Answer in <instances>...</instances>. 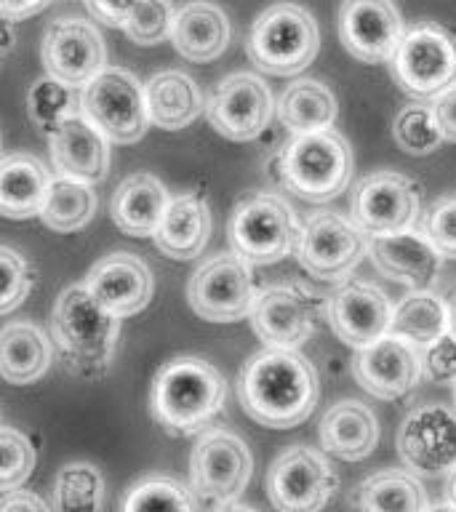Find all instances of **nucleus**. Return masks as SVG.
Returning <instances> with one entry per match:
<instances>
[{"instance_id":"f257e3e1","label":"nucleus","mask_w":456,"mask_h":512,"mask_svg":"<svg viewBox=\"0 0 456 512\" xmlns=\"http://www.w3.org/2000/svg\"><path fill=\"white\" fill-rule=\"evenodd\" d=\"M320 398L318 371L299 350L264 347L243 363L238 400L248 419L270 430H288L310 419Z\"/></svg>"},{"instance_id":"f03ea898","label":"nucleus","mask_w":456,"mask_h":512,"mask_svg":"<svg viewBox=\"0 0 456 512\" xmlns=\"http://www.w3.org/2000/svg\"><path fill=\"white\" fill-rule=\"evenodd\" d=\"M227 400L222 371L195 355L163 363L152 379L150 411L168 435H195L214 422Z\"/></svg>"},{"instance_id":"7ed1b4c3","label":"nucleus","mask_w":456,"mask_h":512,"mask_svg":"<svg viewBox=\"0 0 456 512\" xmlns=\"http://www.w3.org/2000/svg\"><path fill=\"white\" fill-rule=\"evenodd\" d=\"M120 320L104 310L83 283L67 286L51 312V342L64 366L80 379L107 374L118 347Z\"/></svg>"},{"instance_id":"20e7f679","label":"nucleus","mask_w":456,"mask_h":512,"mask_svg":"<svg viewBox=\"0 0 456 512\" xmlns=\"http://www.w3.org/2000/svg\"><path fill=\"white\" fill-rule=\"evenodd\" d=\"M355 155L339 131L291 136L275 158L280 187L307 203H328L350 187Z\"/></svg>"},{"instance_id":"39448f33","label":"nucleus","mask_w":456,"mask_h":512,"mask_svg":"<svg viewBox=\"0 0 456 512\" xmlns=\"http://www.w3.org/2000/svg\"><path fill=\"white\" fill-rule=\"evenodd\" d=\"M246 51L256 70L291 78L307 70L320 51L315 16L299 3H275L256 16L248 32Z\"/></svg>"},{"instance_id":"423d86ee","label":"nucleus","mask_w":456,"mask_h":512,"mask_svg":"<svg viewBox=\"0 0 456 512\" xmlns=\"http://www.w3.org/2000/svg\"><path fill=\"white\" fill-rule=\"evenodd\" d=\"M302 224L286 198L275 192H254L235 206L227 224L232 254L251 267H264L296 251Z\"/></svg>"},{"instance_id":"0eeeda50","label":"nucleus","mask_w":456,"mask_h":512,"mask_svg":"<svg viewBox=\"0 0 456 512\" xmlns=\"http://www.w3.org/2000/svg\"><path fill=\"white\" fill-rule=\"evenodd\" d=\"M392 78L416 102L435 99L456 86V35L435 22H416L390 59Z\"/></svg>"},{"instance_id":"6e6552de","label":"nucleus","mask_w":456,"mask_h":512,"mask_svg":"<svg viewBox=\"0 0 456 512\" xmlns=\"http://www.w3.org/2000/svg\"><path fill=\"white\" fill-rule=\"evenodd\" d=\"M80 115L107 139L115 144L139 142L147 128V99L144 83L134 72L123 67H107L96 75L78 99Z\"/></svg>"},{"instance_id":"1a4fd4ad","label":"nucleus","mask_w":456,"mask_h":512,"mask_svg":"<svg viewBox=\"0 0 456 512\" xmlns=\"http://www.w3.org/2000/svg\"><path fill=\"white\" fill-rule=\"evenodd\" d=\"M294 254L310 278L342 283L368 254V235L339 211H315L302 224Z\"/></svg>"},{"instance_id":"9d476101","label":"nucleus","mask_w":456,"mask_h":512,"mask_svg":"<svg viewBox=\"0 0 456 512\" xmlns=\"http://www.w3.org/2000/svg\"><path fill=\"white\" fill-rule=\"evenodd\" d=\"M350 219L368 238L414 230L422 219L419 184L398 171L363 176L350 192Z\"/></svg>"},{"instance_id":"9b49d317","label":"nucleus","mask_w":456,"mask_h":512,"mask_svg":"<svg viewBox=\"0 0 456 512\" xmlns=\"http://www.w3.org/2000/svg\"><path fill=\"white\" fill-rule=\"evenodd\" d=\"M326 302L304 283H278L256 291L251 328L272 350H299L312 334Z\"/></svg>"},{"instance_id":"f8f14e48","label":"nucleus","mask_w":456,"mask_h":512,"mask_svg":"<svg viewBox=\"0 0 456 512\" xmlns=\"http://www.w3.org/2000/svg\"><path fill=\"white\" fill-rule=\"evenodd\" d=\"M256 286L251 267L232 251L216 254L192 272L187 302L208 323H235L251 315Z\"/></svg>"},{"instance_id":"ddd939ff","label":"nucleus","mask_w":456,"mask_h":512,"mask_svg":"<svg viewBox=\"0 0 456 512\" xmlns=\"http://www.w3.org/2000/svg\"><path fill=\"white\" fill-rule=\"evenodd\" d=\"M336 488V470L310 446L286 448L267 470V496L278 512H320Z\"/></svg>"},{"instance_id":"4468645a","label":"nucleus","mask_w":456,"mask_h":512,"mask_svg":"<svg viewBox=\"0 0 456 512\" xmlns=\"http://www.w3.org/2000/svg\"><path fill=\"white\" fill-rule=\"evenodd\" d=\"M254 472L246 440L230 430H208L190 454V486L208 502H238Z\"/></svg>"},{"instance_id":"2eb2a0df","label":"nucleus","mask_w":456,"mask_h":512,"mask_svg":"<svg viewBox=\"0 0 456 512\" xmlns=\"http://www.w3.org/2000/svg\"><path fill=\"white\" fill-rule=\"evenodd\" d=\"M275 115L270 86L254 72H232L219 80L206 102V118L230 142H251Z\"/></svg>"},{"instance_id":"dca6fc26","label":"nucleus","mask_w":456,"mask_h":512,"mask_svg":"<svg viewBox=\"0 0 456 512\" xmlns=\"http://www.w3.org/2000/svg\"><path fill=\"white\" fill-rule=\"evenodd\" d=\"M40 59L48 78L67 88H86L99 72L107 70V46L94 24L70 16L48 24L40 43Z\"/></svg>"},{"instance_id":"f3484780","label":"nucleus","mask_w":456,"mask_h":512,"mask_svg":"<svg viewBox=\"0 0 456 512\" xmlns=\"http://www.w3.org/2000/svg\"><path fill=\"white\" fill-rule=\"evenodd\" d=\"M398 454L419 475L456 470V414L438 403L416 406L398 430Z\"/></svg>"},{"instance_id":"a211bd4d","label":"nucleus","mask_w":456,"mask_h":512,"mask_svg":"<svg viewBox=\"0 0 456 512\" xmlns=\"http://www.w3.org/2000/svg\"><path fill=\"white\" fill-rule=\"evenodd\" d=\"M328 326L347 347L363 350L390 334L392 302L382 288L366 280H342L326 299Z\"/></svg>"},{"instance_id":"6ab92c4d","label":"nucleus","mask_w":456,"mask_h":512,"mask_svg":"<svg viewBox=\"0 0 456 512\" xmlns=\"http://www.w3.org/2000/svg\"><path fill=\"white\" fill-rule=\"evenodd\" d=\"M406 32L392 0H342L339 40L344 51L363 64L390 62Z\"/></svg>"},{"instance_id":"aec40b11","label":"nucleus","mask_w":456,"mask_h":512,"mask_svg":"<svg viewBox=\"0 0 456 512\" xmlns=\"http://www.w3.org/2000/svg\"><path fill=\"white\" fill-rule=\"evenodd\" d=\"M355 382L379 400H398L422 379V350L406 339L387 334L358 350L352 360Z\"/></svg>"},{"instance_id":"412c9836","label":"nucleus","mask_w":456,"mask_h":512,"mask_svg":"<svg viewBox=\"0 0 456 512\" xmlns=\"http://www.w3.org/2000/svg\"><path fill=\"white\" fill-rule=\"evenodd\" d=\"M83 286L104 310L123 320L142 312L150 304L155 280L144 259L128 251H115L88 270Z\"/></svg>"},{"instance_id":"4be33fe9","label":"nucleus","mask_w":456,"mask_h":512,"mask_svg":"<svg viewBox=\"0 0 456 512\" xmlns=\"http://www.w3.org/2000/svg\"><path fill=\"white\" fill-rule=\"evenodd\" d=\"M368 256L382 278L395 280L411 291H432L443 264V256L416 227L395 235L368 238Z\"/></svg>"},{"instance_id":"5701e85b","label":"nucleus","mask_w":456,"mask_h":512,"mask_svg":"<svg viewBox=\"0 0 456 512\" xmlns=\"http://www.w3.org/2000/svg\"><path fill=\"white\" fill-rule=\"evenodd\" d=\"M48 147L56 176L94 187L110 174V142L80 112L64 118L48 134Z\"/></svg>"},{"instance_id":"b1692460","label":"nucleus","mask_w":456,"mask_h":512,"mask_svg":"<svg viewBox=\"0 0 456 512\" xmlns=\"http://www.w3.org/2000/svg\"><path fill=\"white\" fill-rule=\"evenodd\" d=\"M230 35V19L222 8L208 0H192L174 14L168 38L184 59L206 64L227 51Z\"/></svg>"},{"instance_id":"393cba45","label":"nucleus","mask_w":456,"mask_h":512,"mask_svg":"<svg viewBox=\"0 0 456 512\" xmlns=\"http://www.w3.org/2000/svg\"><path fill=\"white\" fill-rule=\"evenodd\" d=\"M211 235V211L198 192H182L168 200L163 219L155 230V246L171 259L187 262L200 256Z\"/></svg>"},{"instance_id":"a878e982","label":"nucleus","mask_w":456,"mask_h":512,"mask_svg":"<svg viewBox=\"0 0 456 512\" xmlns=\"http://www.w3.org/2000/svg\"><path fill=\"white\" fill-rule=\"evenodd\" d=\"M379 443V422L360 400H339L320 419V446L342 462L366 459Z\"/></svg>"},{"instance_id":"bb28decb","label":"nucleus","mask_w":456,"mask_h":512,"mask_svg":"<svg viewBox=\"0 0 456 512\" xmlns=\"http://www.w3.org/2000/svg\"><path fill=\"white\" fill-rule=\"evenodd\" d=\"M168 190L158 176L131 174L112 192L110 214L120 232L131 238H152L166 211Z\"/></svg>"},{"instance_id":"cd10ccee","label":"nucleus","mask_w":456,"mask_h":512,"mask_svg":"<svg viewBox=\"0 0 456 512\" xmlns=\"http://www.w3.org/2000/svg\"><path fill=\"white\" fill-rule=\"evenodd\" d=\"M51 171L30 152L0 158V216L32 219L40 216L51 187Z\"/></svg>"},{"instance_id":"c85d7f7f","label":"nucleus","mask_w":456,"mask_h":512,"mask_svg":"<svg viewBox=\"0 0 456 512\" xmlns=\"http://www.w3.org/2000/svg\"><path fill=\"white\" fill-rule=\"evenodd\" d=\"M147 115L152 126L163 131H179L190 126L206 110L198 83L182 70H163L144 83Z\"/></svg>"},{"instance_id":"c756f323","label":"nucleus","mask_w":456,"mask_h":512,"mask_svg":"<svg viewBox=\"0 0 456 512\" xmlns=\"http://www.w3.org/2000/svg\"><path fill=\"white\" fill-rule=\"evenodd\" d=\"M51 366V339L30 320H14L0 328V379L8 384H32Z\"/></svg>"},{"instance_id":"7c9ffc66","label":"nucleus","mask_w":456,"mask_h":512,"mask_svg":"<svg viewBox=\"0 0 456 512\" xmlns=\"http://www.w3.org/2000/svg\"><path fill=\"white\" fill-rule=\"evenodd\" d=\"M278 120L291 134H315L334 128L339 107H336L334 91L320 80L302 78L280 94L275 104Z\"/></svg>"},{"instance_id":"2f4dec72","label":"nucleus","mask_w":456,"mask_h":512,"mask_svg":"<svg viewBox=\"0 0 456 512\" xmlns=\"http://www.w3.org/2000/svg\"><path fill=\"white\" fill-rule=\"evenodd\" d=\"M358 512H427V491L406 470H382L368 475L355 496Z\"/></svg>"},{"instance_id":"473e14b6","label":"nucleus","mask_w":456,"mask_h":512,"mask_svg":"<svg viewBox=\"0 0 456 512\" xmlns=\"http://www.w3.org/2000/svg\"><path fill=\"white\" fill-rule=\"evenodd\" d=\"M390 334L424 350L448 334V312L443 296L432 291H411L392 307Z\"/></svg>"},{"instance_id":"72a5a7b5","label":"nucleus","mask_w":456,"mask_h":512,"mask_svg":"<svg viewBox=\"0 0 456 512\" xmlns=\"http://www.w3.org/2000/svg\"><path fill=\"white\" fill-rule=\"evenodd\" d=\"M96 206H99V200H96L94 187L72 182V179H64V176H54L51 187H48L43 211H40V219H43L48 230L78 232L94 219Z\"/></svg>"},{"instance_id":"f704fd0d","label":"nucleus","mask_w":456,"mask_h":512,"mask_svg":"<svg viewBox=\"0 0 456 512\" xmlns=\"http://www.w3.org/2000/svg\"><path fill=\"white\" fill-rule=\"evenodd\" d=\"M56 512H102L104 478L91 462L64 464L54 480Z\"/></svg>"},{"instance_id":"c9c22d12","label":"nucleus","mask_w":456,"mask_h":512,"mask_svg":"<svg viewBox=\"0 0 456 512\" xmlns=\"http://www.w3.org/2000/svg\"><path fill=\"white\" fill-rule=\"evenodd\" d=\"M120 512H198V507L192 488L166 475H152L128 488Z\"/></svg>"},{"instance_id":"e433bc0d","label":"nucleus","mask_w":456,"mask_h":512,"mask_svg":"<svg viewBox=\"0 0 456 512\" xmlns=\"http://www.w3.org/2000/svg\"><path fill=\"white\" fill-rule=\"evenodd\" d=\"M392 136L400 150L408 155H430L440 147L443 134H440L438 118L432 112V104L411 102L400 107V112L392 120Z\"/></svg>"},{"instance_id":"4c0bfd02","label":"nucleus","mask_w":456,"mask_h":512,"mask_svg":"<svg viewBox=\"0 0 456 512\" xmlns=\"http://www.w3.org/2000/svg\"><path fill=\"white\" fill-rule=\"evenodd\" d=\"M27 112L32 123L48 136L64 118L80 112V104L72 88L54 78H40L27 91Z\"/></svg>"},{"instance_id":"58836bf2","label":"nucleus","mask_w":456,"mask_h":512,"mask_svg":"<svg viewBox=\"0 0 456 512\" xmlns=\"http://www.w3.org/2000/svg\"><path fill=\"white\" fill-rule=\"evenodd\" d=\"M35 470V446L22 430L0 424V491H16Z\"/></svg>"},{"instance_id":"ea45409f","label":"nucleus","mask_w":456,"mask_h":512,"mask_svg":"<svg viewBox=\"0 0 456 512\" xmlns=\"http://www.w3.org/2000/svg\"><path fill=\"white\" fill-rule=\"evenodd\" d=\"M174 8L171 0H136L134 11L120 30L139 46H155L171 35Z\"/></svg>"},{"instance_id":"a19ab883","label":"nucleus","mask_w":456,"mask_h":512,"mask_svg":"<svg viewBox=\"0 0 456 512\" xmlns=\"http://www.w3.org/2000/svg\"><path fill=\"white\" fill-rule=\"evenodd\" d=\"M32 288L30 264L19 251L0 246V315L14 312Z\"/></svg>"},{"instance_id":"79ce46f5","label":"nucleus","mask_w":456,"mask_h":512,"mask_svg":"<svg viewBox=\"0 0 456 512\" xmlns=\"http://www.w3.org/2000/svg\"><path fill=\"white\" fill-rule=\"evenodd\" d=\"M422 232L440 256L456 259V195L435 200L422 214Z\"/></svg>"},{"instance_id":"37998d69","label":"nucleus","mask_w":456,"mask_h":512,"mask_svg":"<svg viewBox=\"0 0 456 512\" xmlns=\"http://www.w3.org/2000/svg\"><path fill=\"white\" fill-rule=\"evenodd\" d=\"M422 376L438 384L456 382V339L451 334H443L438 342L422 350Z\"/></svg>"},{"instance_id":"c03bdc74","label":"nucleus","mask_w":456,"mask_h":512,"mask_svg":"<svg viewBox=\"0 0 456 512\" xmlns=\"http://www.w3.org/2000/svg\"><path fill=\"white\" fill-rule=\"evenodd\" d=\"M134 6L136 0H86L88 14L110 27H123Z\"/></svg>"},{"instance_id":"a18cd8bd","label":"nucleus","mask_w":456,"mask_h":512,"mask_svg":"<svg viewBox=\"0 0 456 512\" xmlns=\"http://www.w3.org/2000/svg\"><path fill=\"white\" fill-rule=\"evenodd\" d=\"M432 112H435V118H438L443 139L456 142V86L446 88L443 94L432 99Z\"/></svg>"},{"instance_id":"49530a36","label":"nucleus","mask_w":456,"mask_h":512,"mask_svg":"<svg viewBox=\"0 0 456 512\" xmlns=\"http://www.w3.org/2000/svg\"><path fill=\"white\" fill-rule=\"evenodd\" d=\"M0 512H51L48 504L40 499L38 494L32 491H8L3 499H0Z\"/></svg>"},{"instance_id":"de8ad7c7","label":"nucleus","mask_w":456,"mask_h":512,"mask_svg":"<svg viewBox=\"0 0 456 512\" xmlns=\"http://www.w3.org/2000/svg\"><path fill=\"white\" fill-rule=\"evenodd\" d=\"M54 0H0V19L6 22H22L27 16L40 14Z\"/></svg>"},{"instance_id":"09e8293b","label":"nucleus","mask_w":456,"mask_h":512,"mask_svg":"<svg viewBox=\"0 0 456 512\" xmlns=\"http://www.w3.org/2000/svg\"><path fill=\"white\" fill-rule=\"evenodd\" d=\"M443 302H446V312H448V334L456 339V283L448 288V294L443 296Z\"/></svg>"},{"instance_id":"8fccbe9b","label":"nucleus","mask_w":456,"mask_h":512,"mask_svg":"<svg viewBox=\"0 0 456 512\" xmlns=\"http://www.w3.org/2000/svg\"><path fill=\"white\" fill-rule=\"evenodd\" d=\"M14 22H6V19H0V54H8L11 48H14Z\"/></svg>"},{"instance_id":"3c124183","label":"nucleus","mask_w":456,"mask_h":512,"mask_svg":"<svg viewBox=\"0 0 456 512\" xmlns=\"http://www.w3.org/2000/svg\"><path fill=\"white\" fill-rule=\"evenodd\" d=\"M214 512H259L254 507H248V504H240V502H227V504H219Z\"/></svg>"},{"instance_id":"603ef678","label":"nucleus","mask_w":456,"mask_h":512,"mask_svg":"<svg viewBox=\"0 0 456 512\" xmlns=\"http://www.w3.org/2000/svg\"><path fill=\"white\" fill-rule=\"evenodd\" d=\"M446 496H448V504H454V507H456V470H454V472H448Z\"/></svg>"},{"instance_id":"864d4df0","label":"nucleus","mask_w":456,"mask_h":512,"mask_svg":"<svg viewBox=\"0 0 456 512\" xmlns=\"http://www.w3.org/2000/svg\"><path fill=\"white\" fill-rule=\"evenodd\" d=\"M427 512H456V507L448 502H440V504H432V507H427Z\"/></svg>"},{"instance_id":"5fc2aeb1","label":"nucleus","mask_w":456,"mask_h":512,"mask_svg":"<svg viewBox=\"0 0 456 512\" xmlns=\"http://www.w3.org/2000/svg\"><path fill=\"white\" fill-rule=\"evenodd\" d=\"M454 414H456V382H454Z\"/></svg>"},{"instance_id":"6e6d98bb","label":"nucleus","mask_w":456,"mask_h":512,"mask_svg":"<svg viewBox=\"0 0 456 512\" xmlns=\"http://www.w3.org/2000/svg\"><path fill=\"white\" fill-rule=\"evenodd\" d=\"M0 144H3V142H0Z\"/></svg>"}]
</instances>
